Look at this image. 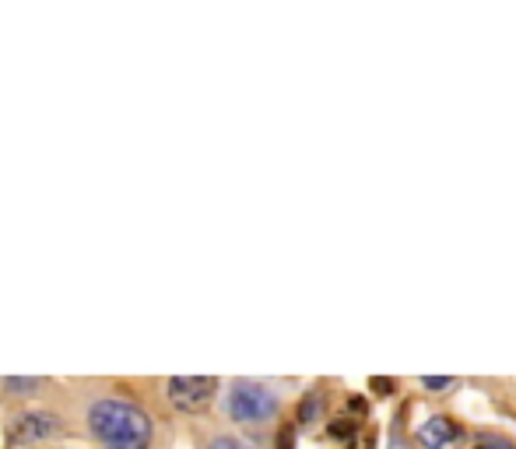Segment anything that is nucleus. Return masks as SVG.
I'll return each mask as SVG.
<instances>
[{"instance_id":"obj_4","label":"nucleus","mask_w":516,"mask_h":449,"mask_svg":"<svg viewBox=\"0 0 516 449\" xmlns=\"http://www.w3.org/2000/svg\"><path fill=\"white\" fill-rule=\"evenodd\" d=\"M60 435V418L50 411H22L11 418L8 425V439L15 446H29V442H43V439H53Z\"/></svg>"},{"instance_id":"obj_3","label":"nucleus","mask_w":516,"mask_h":449,"mask_svg":"<svg viewBox=\"0 0 516 449\" xmlns=\"http://www.w3.org/2000/svg\"><path fill=\"white\" fill-rule=\"evenodd\" d=\"M169 404L183 414H194V411H204V407L215 400L218 393V379L215 376H172L169 386Z\"/></svg>"},{"instance_id":"obj_2","label":"nucleus","mask_w":516,"mask_h":449,"mask_svg":"<svg viewBox=\"0 0 516 449\" xmlns=\"http://www.w3.org/2000/svg\"><path fill=\"white\" fill-rule=\"evenodd\" d=\"M229 414L243 425H260V421H271L278 414V397L264 383L239 379L229 393Z\"/></svg>"},{"instance_id":"obj_6","label":"nucleus","mask_w":516,"mask_h":449,"mask_svg":"<svg viewBox=\"0 0 516 449\" xmlns=\"http://www.w3.org/2000/svg\"><path fill=\"white\" fill-rule=\"evenodd\" d=\"M320 407H323V397L320 393H306V400H302V407H299V421L306 425V421H313L316 414H320Z\"/></svg>"},{"instance_id":"obj_1","label":"nucleus","mask_w":516,"mask_h":449,"mask_svg":"<svg viewBox=\"0 0 516 449\" xmlns=\"http://www.w3.org/2000/svg\"><path fill=\"white\" fill-rule=\"evenodd\" d=\"M88 428L106 449H148L155 435L144 407L116 397H102L88 407Z\"/></svg>"},{"instance_id":"obj_11","label":"nucleus","mask_w":516,"mask_h":449,"mask_svg":"<svg viewBox=\"0 0 516 449\" xmlns=\"http://www.w3.org/2000/svg\"><path fill=\"white\" fill-rule=\"evenodd\" d=\"M373 390H380L383 397H387V393L394 390V383H390V379H373Z\"/></svg>"},{"instance_id":"obj_5","label":"nucleus","mask_w":516,"mask_h":449,"mask_svg":"<svg viewBox=\"0 0 516 449\" xmlns=\"http://www.w3.org/2000/svg\"><path fill=\"white\" fill-rule=\"evenodd\" d=\"M460 435V428L453 425L450 418H443V414H432V418L422 421V428H418V442H422L425 449H443L446 442H453Z\"/></svg>"},{"instance_id":"obj_8","label":"nucleus","mask_w":516,"mask_h":449,"mask_svg":"<svg viewBox=\"0 0 516 449\" xmlns=\"http://www.w3.org/2000/svg\"><path fill=\"white\" fill-rule=\"evenodd\" d=\"M474 449H516V446L509 439H502V435H485V439H478Z\"/></svg>"},{"instance_id":"obj_7","label":"nucleus","mask_w":516,"mask_h":449,"mask_svg":"<svg viewBox=\"0 0 516 449\" xmlns=\"http://www.w3.org/2000/svg\"><path fill=\"white\" fill-rule=\"evenodd\" d=\"M4 390L32 393V390H39V379H32V376H8V379H4Z\"/></svg>"},{"instance_id":"obj_9","label":"nucleus","mask_w":516,"mask_h":449,"mask_svg":"<svg viewBox=\"0 0 516 449\" xmlns=\"http://www.w3.org/2000/svg\"><path fill=\"white\" fill-rule=\"evenodd\" d=\"M422 386L425 390H446V386H453V379L450 376H425Z\"/></svg>"},{"instance_id":"obj_10","label":"nucleus","mask_w":516,"mask_h":449,"mask_svg":"<svg viewBox=\"0 0 516 449\" xmlns=\"http://www.w3.org/2000/svg\"><path fill=\"white\" fill-rule=\"evenodd\" d=\"M208 449H243V446H239V442L236 439H232V435H218V439L215 442H211V446Z\"/></svg>"}]
</instances>
